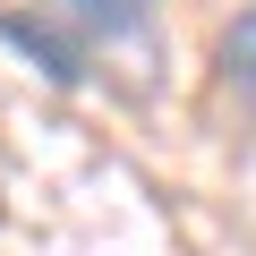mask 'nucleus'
<instances>
[{"label": "nucleus", "mask_w": 256, "mask_h": 256, "mask_svg": "<svg viewBox=\"0 0 256 256\" xmlns=\"http://www.w3.org/2000/svg\"><path fill=\"white\" fill-rule=\"evenodd\" d=\"M0 43H9L34 77H52L60 94H77L94 68H86V34H68V26H52V18H34V9H0Z\"/></svg>", "instance_id": "nucleus-1"}, {"label": "nucleus", "mask_w": 256, "mask_h": 256, "mask_svg": "<svg viewBox=\"0 0 256 256\" xmlns=\"http://www.w3.org/2000/svg\"><path fill=\"white\" fill-rule=\"evenodd\" d=\"M52 9H60L77 34H94V43H137L162 0H52Z\"/></svg>", "instance_id": "nucleus-2"}, {"label": "nucleus", "mask_w": 256, "mask_h": 256, "mask_svg": "<svg viewBox=\"0 0 256 256\" xmlns=\"http://www.w3.org/2000/svg\"><path fill=\"white\" fill-rule=\"evenodd\" d=\"M214 77L239 94V111H256V0L222 26V43H214Z\"/></svg>", "instance_id": "nucleus-3"}]
</instances>
